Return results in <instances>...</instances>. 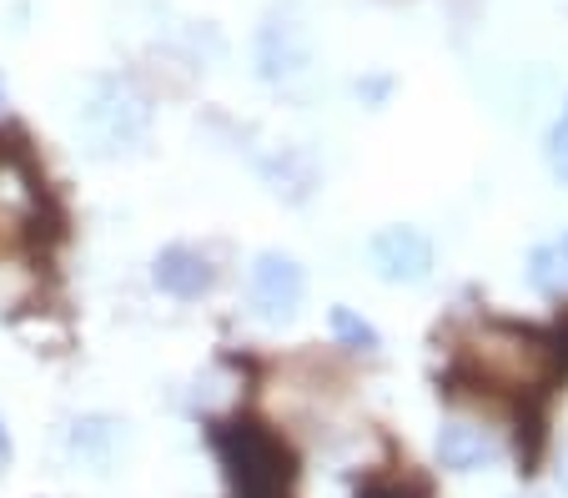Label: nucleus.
Instances as JSON below:
<instances>
[{"instance_id":"f257e3e1","label":"nucleus","mask_w":568,"mask_h":498,"mask_svg":"<svg viewBox=\"0 0 568 498\" xmlns=\"http://www.w3.org/2000/svg\"><path fill=\"white\" fill-rule=\"evenodd\" d=\"M212 454L226 474L232 498H292L297 458L292 448L257 418H222L212 423Z\"/></svg>"},{"instance_id":"f03ea898","label":"nucleus","mask_w":568,"mask_h":498,"mask_svg":"<svg viewBox=\"0 0 568 498\" xmlns=\"http://www.w3.org/2000/svg\"><path fill=\"white\" fill-rule=\"evenodd\" d=\"M247 297H252V313L262 323H292L307 303V272L292 252H257L252 257V272H247Z\"/></svg>"},{"instance_id":"7ed1b4c3","label":"nucleus","mask_w":568,"mask_h":498,"mask_svg":"<svg viewBox=\"0 0 568 498\" xmlns=\"http://www.w3.org/2000/svg\"><path fill=\"white\" fill-rule=\"evenodd\" d=\"M367 262H373L377 282H387V287H418V282L433 277L438 252H433V237L423 227L393 222V227L373 232V242H367Z\"/></svg>"},{"instance_id":"20e7f679","label":"nucleus","mask_w":568,"mask_h":498,"mask_svg":"<svg viewBox=\"0 0 568 498\" xmlns=\"http://www.w3.org/2000/svg\"><path fill=\"white\" fill-rule=\"evenodd\" d=\"M41 176L21 152L0 146V252L26 242L41 222Z\"/></svg>"},{"instance_id":"39448f33","label":"nucleus","mask_w":568,"mask_h":498,"mask_svg":"<svg viewBox=\"0 0 568 498\" xmlns=\"http://www.w3.org/2000/svg\"><path fill=\"white\" fill-rule=\"evenodd\" d=\"M151 282H156L166 297H176V303H202L216 287V267L206 252L186 247V242H172V247H161L156 257H151Z\"/></svg>"},{"instance_id":"423d86ee","label":"nucleus","mask_w":568,"mask_h":498,"mask_svg":"<svg viewBox=\"0 0 568 498\" xmlns=\"http://www.w3.org/2000/svg\"><path fill=\"white\" fill-rule=\"evenodd\" d=\"M438 458L453 474H478V468H494L498 458H504V444L494 438V428L453 418L438 428Z\"/></svg>"},{"instance_id":"0eeeda50","label":"nucleus","mask_w":568,"mask_h":498,"mask_svg":"<svg viewBox=\"0 0 568 498\" xmlns=\"http://www.w3.org/2000/svg\"><path fill=\"white\" fill-rule=\"evenodd\" d=\"M257 61H262V77L267 81H282V77H297L302 61H307V51H302L297 41V26L287 21H272L267 31H262V45H257Z\"/></svg>"},{"instance_id":"6e6552de","label":"nucleus","mask_w":568,"mask_h":498,"mask_svg":"<svg viewBox=\"0 0 568 498\" xmlns=\"http://www.w3.org/2000/svg\"><path fill=\"white\" fill-rule=\"evenodd\" d=\"M528 282H534L538 293H568V232L544 247H534L528 257Z\"/></svg>"},{"instance_id":"1a4fd4ad","label":"nucleus","mask_w":568,"mask_h":498,"mask_svg":"<svg viewBox=\"0 0 568 498\" xmlns=\"http://www.w3.org/2000/svg\"><path fill=\"white\" fill-rule=\"evenodd\" d=\"M327 327H333V343L347 347V353H363V358H373L377 347H383V333H377L367 317H357L353 307H333V313H327Z\"/></svg>"},{"instance_id":"9d476101","label":"nucleus","mask_w":568,"mask_h":498,"mask_svg":"<svg viewBox=\"0 0 568 498\" xmlns=\"http://www.w3.org/2000/svg\"><path fill=\"white\" fill-rule=\"evenodd\" d=\"M121 438V423H111V418H87V423H75V434H71V444H75V454H87L91 464L106 474V464H111V444Z\"/></svg>"},{"instance_id":"9b49d317","label":"nucleus","mask_w":568,"mask_h":498,"mask_svg":"<svg viewBox=\"0 0 568 498\" xmlns=\"http://www.w3.org/2000/svg\"><path fill=\"white\" fill-rule=\"evenodd\" d=\"M544 156H548L554 182L568 186V101H564V111L554 116V126H548V136H544Z\"/></svg>"},{"instance_id":"f8f14e48","label":"nucleus","mask_w":568,"mask_h":498,"mask_svg":"<svg viewBox=\"0 0 568 498\" xmlns=\"http://www.w3.org/2000/svg\"><path fill=\"white\" fill-rule=\"evenodd\" d=\"M357 498H428V488L403 484V478H393V474H373L357 484Z\"/></svg>"},{"instance_id":"ddd939ff","label":"nucleus","mask_w":568,"mask_h":498,"mask_svg":"<svg viewBox=\"0 0 568 498\" xmlns=\"http://www.w3.org/2000/svg\"><path fill=\"white\" fill-rule=\"evenodd\" d=\"M16 464V444H11V428H6V418H0V474Z\"/></svg>"}]
</instances>
